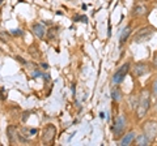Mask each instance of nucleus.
<instances>
[{
    "mask_svg": "<svg viewBox=\"0 0 157 146\" xmlns=\"http://www.w3.org/2000/svg\"><path fill=\"white\" fill-rule=\"evenodd\" d=\"M151 107V94L147 90H144L140 95V99L137 102V107H136V116L137 119L141 120L147 115Z\"/></svg>",
    "mask_w": 157,
    "mask_h": 146,
    "instance_id": "obj_1",
    "label": "nucleus"
},
{
    "mask_svg": "<svg viewBox=\"0 0 157 146\" xmlns=\"http://www.w3.org/2000/svg\"><path fill=\"white\" fill-rule=\"evenodd\" d=\"M153 68H157V53H155V57H153V63H152Z\"/></svg>",
    "mask_w": 157,
    "mask_h": 146,
    "instance_id": "obj_20",
    "label": "nucleus"
},
{
    "mask_svg": "<svg viewBox=\"0 0 157 146\" xmlns=\"http://www.w3.org/2000/svg\"><path fill=\"white\" fill-rule=\"evenodd\" d=\"M111 98L114 99L115 102H121L122 100V91L118 89V87L113 89V91H111Z\"/></svg>",
    "mask_w": 157,
    "mask_h": 146,
    "instance_id": "obj_14",
    "label": "nucleus"
},
{
    "mask_svg": "<svg viewBox=\"0 0 157 146\" xmlns=\"http://www.w3.org/2000/svg\"><path fill=\"white\" fill-rule=\"evenodd\" d=\"M3 2H4V0H0V4H2V3H3Z\"/></svg>",
    "mask_w": 157,
    "mask_h": 146,
    "instance_id": "obj_22",
    "label": "nucleus"
},
{
    "mask_svg": "<svg viewBox=\"0 0 157 146\" xmlns=\"http://www.w3.org/2000/svg\"><path fill=\"white\" fill-rule=\"evenodd\" d=\"M134 142L135 145H143V146H148L151 144V141L145 137L144 134H140V136H137V137H135L134 140Z\"/></svg>",
    "mask_w": 157,
    "mask_h": 146,
    "instance_id": "obj_10",
    "label": "nucleus"
},
{
    "mask_svg": "<svg viewBox=\"0 0 157 146\" xmlns=\"http://www.w3.org/2000/svg\"><path fill=\"white\" fill-rule=\"evenodd\" d=\"M16 132V126H13V125H9L8 126V129H7V133H8V140H9V142H14V133Z\"/></svg>",
    "mask_w": 157,
    "mask_h": 146,
    "instance_id": "obj_12",
    "label": "nucleus"
},
{
    "mask_svg": "<svg viewBox=\"0 0 157 146\" xmlns=\"http://www.w3.org/2000/svg\"><path fill=\"white\" fill-rule=\"evenodd\" d=\"M128 71H130V64H128V63H126V64H123L119 68V69L114 73V76H113V82H114L115 85L121 84V82L124 80V77L127 76Z\"/></svg>",
    "mask_w": 157,
    "mask_h": 146,
    "instance_id": "obj_5",
    "label": "nucleus"
},
{
    "mask_svg": "<svg viewBox=\"0 0 157 146\" xmlns=\"http://www.w3.org/2000/svg\"><path fill=\"white\" fill-rule=\"evenodd\" d=\"M145 12H147V9L144 5H136L135 9L132 11V14L134 16H143V14H145Z\"/></svg>",
    "mask_w": 157,
    "mask_h": 146,
    "instance_id": "obj_13",
    "label": "nucleus"
},
{
    "mask_svg": "<svg viewBox=\"0 0 157 146\" xmlns=\"http://www.w3.org/2000/svg\"><path fill=\"white\" fill-rule=\"evenodd\" d=\"M75 21H84V22H86V17H85V16H80V17H75Z\"/></svg>",
    "mask_w": 157,
    "mask_h": 146,
    "instance_id": "obj_17",
    "label": "nucleus"
},
{
    "mask_svg": "<svg viewBox=\"0 0 157 146\" xmlns=\"http://www.w3.org/2000/svg\"><path fill=\"white\" fill-rule=\"evenodd\" d=\"M148 71H149V67H148L147 63H136V64L134 65V69H132L135 77L144 76L145 73H148Z\"/></svg>",
    "mask_w": 157,
    "mask_h": 146,
    "instance_id": "obj_7",
    "label": "nucleus"
},
{
    "mask_svg": "<svg viewBox=\"0 0 157 146\" xmlns=\"http://www.w3.org/2000/svg\"><path fill=\"white\" fill-rule=\"evenodd\" d=\"M0 51H2V47H0Z\"/></svg>",
    "mask_w": 157,
    "mask_h": 146,
    "instance_id": "obj_23",
    "label": "nucleus"
},
{
    "mask_svg": "<svg viewBox=\"0 0 157 146\" xmlns=\"http://www.w3.org/2000/svg\"><path fill=\"white\" fill-rule=\"evenodd\" d=\"M152 91H153V95L157 97V78H156V81L153 82V86H152Z\"/></svg>",
    "mask_w": 157,
    "mask_h": 146,
    "instance_id": "obj_16",
    "label": "nucleus"
},
{
    "mask_svg": "<svg viewBox=\"0 0 157 146\" xmlns=\"http://www.w3.org/2000/svg\"><path fill=\"white\" fill-rule=\"evenodd\" d=\"M12 34H13V35H21L22 31L18 30V29H16V30H12Z\"/></svg>",
    "mask_w": 157,
    "mask_h": 146,
    "instance_id": "obj_19",
    "label": "nucleus"
},
{
    "mask_svg": "<svg viewBox=\"0 0 157 146\" xmlns=\"http://www.w3.org/2000/svg\"><path fill=\"white\" fill-rule=\"evenodd\" d=\"M29 114H30V112H29V111H28V112H24V116H22V123H25V121L28 120V118H29Z\"/></svg>",
    "mask_w": 157,
    "mask_h": 146,
    "instance_id": "obj_18",
    "label": "nucleus"
},
{
    "mask_svg": "<svg viewBox=\"0 0 157 146\" xmlns=\"http://www.w3.org/2000/svg\"><path fill=\"white\" fill-rule=\"evenodd\" d=\"M124 128H126V118L123 115H119L115 119L114 124H113V126H111L113 133H114L115 136H121L124 132Z\"/></svg>",
    "mask_w": 157,
    "mask_h": 146,
    "instance_id": "obj_4",
    "label": "nucleus"
},
{
    "mask_svg": "<svg viewBox=\"0 0 157 146\" xmlns=\"http://www.w3.org/2000/svg\"><path fill=\"white\" fill-rule=\"evenodd\" d=\"M16 60H18L20 63H21V64H26V61H25V60H24V59H22V57H21V56H16Z\"/></svg>",
    "mask_w": 157,
    "mask_h": 146,
    "instance_id": "obj_21",
    "label": "nucleus"
},
{
    "mask_svg": "<svg viewBox=\"0 0 157 146\" xmlns=\"http://www.w3.org/2000/svg\"><path fill=\"white\" fill-rule=\"evenodd\" d=\"M32 30L34 33V35H36L37 38H39V39H42V38L45 37V34H46V29H45V26H43L42 24H34Z\"/></svg>",
    "mask_w": 157,
    "mask_h": 146,
    "instance_id": "obj_8",
    "label": "nucleus"
},
{
    "mask_svg": "<svg viewBox=\"0 0 157 146\" xmlns=\"http://www.w3.org/2000/svg\"><path fill=\"white\" fill-rule=\"evenodd\" d=\"M135 132H128L127 134L123 136V138L121 140V145L122 146H127V145H131L132 142H134V140H135Z\"/></svg>",
    "mask_w": 157,
    "mask_h": 146,
    "instance_id": "obj_9",
    "label": "nucleus"
},
{
    "mask_svg": "<svg viewBox=\"0 0 157 146\" xmlns=\"http://www.w3.org/2000/svg\"><path fill=\"white\" fill-rule=\"evenodd\" d=\"M55 134H56V128L52 124H48L45 130H43V136H42V140L45 144H51L54 138H55Z\"/></svg>",
    "mask_w": 157,
    "mask_h": 146,
    "instance_id": "obj_6",
    "label": "nucleus"
},
{
    "mask_svg": "<svg viewBox=\"0 0 157 146\" xmlns=\"http://www.w3.org/2000/svg\"><path fill=\"white\" fill-rule=\"evenodd\" d=\"M143 134L149 141H153L157 137V121L149 120L143 124Z\"/></svg>",
    "mask_w": 157,
    "mask_h": 146,
    "instance_id": "obj_2",
    "label": "nucleus"
},
{
    "mask_svg": "<svg viewBox=\"0 0 157 146\" xmlns=\"http://www.w3.org/2000/svg\"><path fill=\"white\" fill-rule=\"evenodd\" d=\"M130 34H131V29L130 26H126L123 30H122L121 33V37H119V39H121V45H123V43L128 39V37H130Z\"/></svg>",
    "mask_w": 157,
    "mask_h": 146,
    "instance_id": "obj_11",
    "label": "nucleus"
},
{
    "mask_svg": "<svg viewBox=\"0 0 157 146\" xmlns=\"http://www.w3.org/2000/svg\"><path fill=\"white\" fill-rule=\"evenodd\" d=\"M153 33H155V29H153V27H151V26L143 27V29H140V30L135 34L134 41H135L136 43L147 42V41H148L152 35H153Z\"/></svg>",
    "mask_w": 157,
    "mask_h": 146,
    "instance_id": "obj_3",
    "label": "nucleus"
},
{
    "mask_svg": "<svg viewBox=\"0 0 157 146\" xmlns=\"http://www.w3.org/2000/svg\"><path fill=\"white\" fill-rule=\"evenodd\" d=\"M56 31H58L56 27H52V29H50V30H47V38H48V39H54V38H55Z\"/></svg>",
    "mask_w": 157,
    "mask_h": 146,
    "instance_id": "obj_15",
    "label": "nucleus"
}]
</instances>
